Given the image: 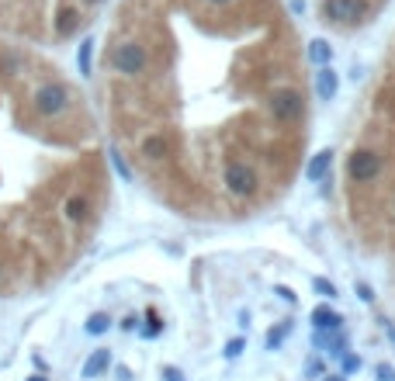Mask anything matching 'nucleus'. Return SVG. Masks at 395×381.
<instances>
[{
    "mask_svg": "<svg viewBox=\"0 0 395 381\" xmlns=\"http://www.w3.org/2000/svg\"><path fill=\"white\" fill-rule=\"evenodd\" d=\"M315 375H322V361H308L305 364V378H315Z\"/></svg>",
    "mask_w": 395,
    "mask_h": 381,
    "instance_id": "obj_26",
    "label": "nucleus"
},
{
    "mask_svg": "<svg viewBox=\"0 0 395 381\" xmlns=\"http://www.w3.org/2000/svg\"><path fill=\"white\" fill-rule=\"evenodd\" d=\"M111 163H114V170L121 174V181H135V174H132V167L125 163V156H121L118 149H111Z\"/></svg>",
    "mask_w": 395,
    "mask_h": 381,
    "instance_id": "obj_19",
    "label": "nucleus"
},
{
    "mask_svg": "<svg viewBox=\"0 0 395 381\" xmlns=\"http://www.w3.org/2000/svg\"><path fill=\"white\" fill-rule=\"evenodd\" d=\"M114 378H118V381H132V371H128L125 364H118V368H114Z\"/></svg>",
    "mask_w": 395,
    "mask_h": 381,
    "instance_id": "obj_28",
    "label": "nucleus"
},
{
    "mask_svg": "<svg viewBox=\"0 0 395 381\" xmlns=\"http://www.w3.org/2000/svg\"><path fill=\"white\" fill-rule=\"evenodd\" d=\"M160 333H163V319L156 315V308H149L146 312V326H139V336L142 340H156Z\"/></svg>",
    "mask_w": 395,
    "mask_h": 381,
    "instance_id": "obj_14",
    "label": "nucleus"
},
{
    "mask_svg": "<svg viewBox=\"0 0 395 381\" xmlns=\"http://www.w3.org/2000/svg\"><path fill=\"white\" fill-rule=\"evenodd\" d=\"M375 371H378V378H382V381H395V368H392V364H378Z\"/></svg>",
    "mask_w": 395,
    "mask_h": 381,
    "instance_id": "obj_23",
    "label": "nucleus"
},
{
    "mask_svg": "<svg viewBox=\"0 0 395 381\" xmlns=\"http://www.w3.org/2000/svg\"><path fill=\"white\" fill-rule=\"evenodd\" d=\"M336 87H340L336 70L319 66V70H315V97H319V100H333V97H336Z\"/></svg>",
    "mask_w": 395,
    "mask_h": 381,
    "instance_id": "obj_8",
    "label": "nucleus"
},
{
    "mask_svg": "<svg viewBox=\"0 0 395 381\" xmlns=\"http://www.w3.org/2000/svg\"><path fill=\"white\" fill-rule=\"evenodd\" d=\"M340 371H343V378H350V375H357V371H361V357L347 350V354L340 357Z\"/></svg>",
    "mask_w": 395,
    "mask_h": 381,
    "instance_id": "obj_18",
    "label": "nucleus"
},
{
    "mask_svg": "<svg viewBox=\"0 0 395 381\" xmlns=\"http://www.w3.org/2000/svg\"><path fill=\"white\" fill-rule=\"evenodd\" d=\"M312 287H315V291H319L322 298H329V301L336 298V285H333L329 278H312Z\"/></svg>",
    "mask_w": 395,
    "mask_h": 381,
    "instance_id": "obj_20",
    "label": "nucleus"
},
{
    "mask_svg": "<svg viewBox=\"0 0 395 381\" xmlns=\"http://www.w3.org/2000/svg\"><path fill=\"white\" fill-rule=\"evenodd\" d=\"M163 381H184V375L177 368H163Z\"/></svg>",
    "mask_w": 395,
    "mask_h": 381,
    "instance_id": "obj_27",
    "label": "nucleus"
},
{
    "mask_svg": "<svg viewBox=\"0 0 395 381\" xmlns=\"http://www.w3.org/2000/svg\"><path fill=\"white\" fill-rule=\"evenodd\" d=\"M63 215H66V222H87L91 218V197L87 194H70L66 204H63Z\"/></svg>",
    "mask_w": 395,
    "mask_h": 381,
    "instance_id": "obj_9",
    "label": "nucleus"
},
{
    "mask_svg": "<svg viewBox=\"0 0 395 381\" xmlns=\"http://www.w3.org/2000/svg\"><path fill=\"white\" fill-rule=\"evenodd\" d=\"M70 104H73V94H70V87L59 84V80H49V84H42V87L31 94V107H35L38 118H59V114L70 111Z\"/></svg>",
    "mask_w": 395,
    "mask_h": 381,
    "instance_id": "obj_4",
    "label": "nucleus"
},
{
    "mask_svg": "<svg viewBox=\"0 0 395 381\" xmlns=\"http://www.w3.org/2000/svg\"><path fill=\"white\" fill-rule=\"evenodd\" d=\"M222 188H225L229 197L250 201L260 190V170L250 160H225V167H222Z\"/></svg>",
    "mask_w": 395,
    "mask_h": 381,
    "instance_id": "obj_3",
    "label": "nucleus"
},
{
    "mask_svg": "<svg viewBox=\"0 0 395 381\" xmlns=\"http://www.w3.org/2000/svg\"><path fill=\"white\" fill-rule=\"evenodd\" d=\"M84 3H100V0H84Z\"/></svg>",
    "mask_w": 395,
    "mask_h": 381,
    "instance_id": "obj_32",
    "label": "nucleus"
},
{
    "mask_svg": "<svg viewBox=\"0 0 395 381\" xmlns=\"http://www.w3.org/2000/svg\"><path fill=\"white\" fill-rule=\"evenodd\" d=\"M326 381H347L343 375H333V378H326Z\"/></svg>",
    "mask_w": 395,
    "mask_h": 381,
    "instance_id": "obj_31",
    "label": "nucleus"
},
{
    "mask_svg": "<svg viewBox=\"0 0 395 381\" xmlns=\"http://www.w3.org/2000/svg\"><path fill=\"white\" fill-rule=\"evenodd\" d=\"M107 368H111V350H107V347H98V350L84 361V371H80V375H84V378H100Z\"/></svg>",
    "mask_w": 395,
    "mask_h": 381,
    "instance_id": "obj_10",
    "label": "nucleus"
},
{
    "mask_svg": "<svg viewBox=\"0 0 395 381\" xmlns=\"http://www.w3.org/2000/svg\"><path fill=\"white\" fill-rule=\"evenodd\" d=\"M357 298H361V301H375V291L364 285V281H357Z\"/></svg>",
    "mask_w": 395,
    "mask_h": 381,
    "instance_id": "obj_24",
    "label": "nucleus"
},
{
    "mask_svg": "<svg viewBox=\"0 0 395 381\" xmlns=\"http://www.w3.org/2000/svg\"><path fill=\"white\" fill-rule=\"evenodd\" d=\"M77 28H80V10L77 7H63L56 14V35L59 38H70V35H77Z\"/></svg>",
    "mask_w": 395,
    "mask_h": 381,
    "instance_id": "obj_12",
    "label": "nucleus"
},
{
    "mask_svg": "<svg viewBox=\"0 0 395 381\" xmlns=\"http://www.w3.org/2000/svg\"><path fill=\"white\" fill-rule=\"evenodd\" d=\"M170 139L163 135V132H149L142 142H139V156L146 160V163H163L167 156H170Z\"/></svg>",
    "mask_w": 395,
    "mask_h": 381,
    "instance_id": "obj_6",
    "label": "nucleus"
},
{
    "mask_svg": "<svg viewBox=\"0 0 395 381\" xmlns=\"http://www.w3.org/2000/svg\"><path fill=\"white\" fill-rule=\"evenodd\" d=\"M107 63H111V70H114L118 77L139 80V77H146L153 56H149V45H146L142 38H121V42H114Z\"/></svg>",
    "mask_w": 395,
    "mask_h": 381,
    "instance_id": "obj_1",
    "label": "nucleus"
},
{
    "mask_svg": "<svg viewBox=\"0 0 395 381\" xmlns=\"http://www.w3.org/2000/svg\"><path fill=\"white\" fill-rule=\"evenodd\" d=\"M264 107L278 125H301L305 118V94L298 91L295 84H281L274 91L264 94Z\"/></svg>",
    "mask_w": 395,
    "mask_h": 381,
    "instance_id": "obj_2",
    "label": "nucleus"
},
{
    "mask_svg": "<svg viewBox=\"0 0 395 381\" xmlns=\"http://www.w3.org/2000/svg\"><path fill=\"white\" fill-rule=\"evenodd\" d=\"M121 329H125V333H135V329H139V315H125V319H121Z\"/></svg>",
    "mask_w": 395,
    "mask_h": 381,
    "instance_id": "obj_25",
    "label": "nucleus"
},
{
    "mask_svg": "<svg viewBox=\"0 0 395 381\" xmlns=\"http://www.w3.org/2000/svg\"><path fill=\"white\" fill-rule=\"evenodd\" d=\"M274 294H278V298H285L288 305H295V301H298V298H295V291H292V287H285V285H278V287H274Z\"/></svg>",
    "mask_w": 395,
    "mask_h": 381,
    "instance_id": "obj_22",
    "label": "nucleus"
},
{
    "mask_svg": "<svg viewBox=\"0 0 395 381\" xmlns=\"http://www.w3.org/2000/svg\"><path fill=\"white\" fill-rule=\"evenodd\" d=\"M28 381H49V378H45V375H31Z\"/></svg>",
    "mask_w": 395,
    "mask_h": 381,
    "instance_id": "obj_30",
    "label": "nucleus"
},
{
    "mask_svg": "<svg viewBox=\"0 0 395 381\" xmlns=\"http://www.w3.org/2000/svg\"><path fill=\"white\" fill-rule=\"evenodd\" d=\"M329 56H333V52H329V42H322V38H319V42H312V45H308V59H312L315 66H329Z\"/></svg>",
    "mask_w": 395,
    "mask_h": 381,
    "instance_id": "obj_15",
    "label": "nucleus"
},
{
    "mask_svg": "<svg viewBox=\"0 0 395 381\" xmlns=\"http://www.w3.org/2000/svg\"><path fill=\"white\" fill-rule=\"evenodd\" d=\"M91 56H94V38H84L80 56H77V63H80V73H84V77H91Z\"/></svg>",
    "mask_w": 395,
    "mask_h": 381,
    "instance_id": "obj_17",
    "label": "nucleus"
},
{
    "mask_svg": "<svg viewBox=\"0 0 395 381\" xmlns=\"http://www.w3.org/2000/svg\"><path fill=\"white\" fill-rule=\"evenodd\" d=\"M292 329H295V322H292V319L278 322V326H274V329L267 333V350H278V347H281V343H285V340L292 336Z\"/></svg>",
    "mask_w": 395,
    "mask_h": 381,
    "instance_id": "obj_13",
    "label": "nucleus"
},
{
    "mask_svg": "<svg viewBox=\"0 0 395 381\" xmlns=\"http://www.w3.org/2000/svg\"><path fill=\"white\" fill-rule=\"evenodd\" d=\"M382 322H385V319H382ZM385 333H389V340L395 343V326H392V322H385Z\"/></svg>",
    "mask_w": 395,
    "mask_h": 381,
    "instance_id": "obj_29",
    "label": "nucleus"
},
{
    "mask_svg": "<svg viewBox=\"0 0 395 381\" xmlns=\"http://www.w3.org/2000/svg\"><path fill=\"white\" fill-rule=\"evenodd\" d=\"M343 326V315H336L329 305H315L312 308V329L315 333H336Z\"/></svg>",
    "mask_w": 395,
    "mask_h": 381,
    "instance_id": "obj_7",
    "label": "nucleus"
},
{
    "mask_svg": "<svg viewBox=\"0 0 395 381\" xmlns=\"http://www.w3.org/2000/svg\"><path fill=\"white\" fill-rule=\"evenodd\" d=\"M329 163H333V149H319L312 160H308V167H305V177L315 184V181H326V174H329Z\"/></svg>",
    "mask_w": 395,
    "mask_h": 381,
    "instance_id": "obj_11",
    "label": "nucleus"
},
{
    "mask_svg": "<svg viewBox=\"0 0 395 381\" xmlns=\"http://www.w3.org/2000/svg\"><path fill=\"white\" fill-rule=\"evenodd\" d=\"M84 329H87L91 336H100V333H107V329H111V315H107V312H94V315L87 319V326H84Z\"/></svg>",
    "mask_w": 395,
    "mask_h": 381,
    "instance_id": "obj_16",
    "label": "nucleus"
},
{
    "mask_svg": "<svg viewBox=\"0 0 395 381\" xmlns=\"http://www.w3.org/2000/svg\"><path fill=\"white\" fill-rule=\"evenodd\" d=\"M243 347H246V340H243V336L229 340V343H225V357H229V361H232V357H239V354H243Z\"/></svg>",
    "mask_w": 395,
    "mask_h": 381,
    "instance_id": "obj_21",
    "label": "nucleus"
},
{
    "mask_svg": "<svg viewBox=\"0 0 395 381\" xmlns=\"http://www.w3.org/2000/svg\"><path fill=\"white\" fill-rule=\"evenodd\" d=\"M382 167H385V156H382L378 149H371V146H361V149H354L350 160H347V177H350L354 184H371V181L382 174Z\"/></svg>",
    "mask_w": 395,
    "mask_h": 381,
    "instance_id": "obj_5",
    "label": "nucleus"
}]
</instances>
